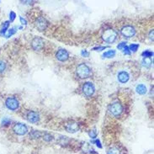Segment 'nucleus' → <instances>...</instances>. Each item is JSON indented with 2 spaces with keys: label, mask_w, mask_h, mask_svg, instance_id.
<instances>
[{
  "label": "nucleus",
  "mask_w": 154,
  "mask_h": 154,
  "mask_svg": "<svg viewBox=\"0 0 154 154\" xmlns=\"http://www.w3.org/2000/svg\"><path fill=\"white\" fill-rule=\"evenodd\" d=\"M102 38L108 44L114 43L117 38V32L113 29H107L103 32Z\"/></svg>",
  "instance_id": "nucleus-1"
},
{
  "label": "nucleus",
  "mask_w": 154,
  "mask_h": 154,
  "mask_svg": "<svg viewBox=\"0 0 154 154\" xmlns=\"http://www.w3.org/2000/svg\"><path fill=\"white\" fill-rule=\"evenodd\" d=\"M77 75L79 78H87L91 75V69L90 67L85 63H81L77 66Z\"/></svg>",
  "instance_id": "nucleus-2"
},
{
  "label": "nucleus",
  "mask_w": 154,
  "mask_h": 154,
  "mask_svg": "<svg viewBox=\"0 0 154 154\" xmlns=\"http://www.w3.org/2000/svg\"><path fill=\"white\" fill-rule=\"evenodd\" d=\"M110 113L115 117H118L123 112V106L120 103L114 102L109 105Z\"/></svg>",
  "instance_id": "nucleus-3"
},
{
  "label": "nucleus",
  "mask_w": 154,
  "mask_h": 154,
  "mask_svg": "<svg viewBox=\"0 0 154 154\" xmlns=\"http://www.w3.org/2000/svg\"><path fill=\"white\" fill-rule=\"evenodd\" d=\"M82 91L86 97H91L95 92V87L92 82H86L82 87Z\"/></svg>",
  "instance_id": "nucleus-4"
},
{
  "label": "nucleus",
  "mask_w": 154,
  "mask_h": 154,
  "mask_svg": "<svg viewBox=\"0 0 154 154\" xmlns=\"http://www.w3.org/2000/svg\"><path fill=\"white\" fill-rule=\"evenodd\" d=\"M5 105L10 110H16L20 106V103L15 97L12 96L7 98V100H5Z\"/></svg>",
  "instance_id": "nucleus-5"
},
{
  "label": "nucleus",
  "mask_w": 154,
  "mask_h": 154,
  "mask_svg": "<svg viewBox=\"0 0 154 154\" xmlns=\"http://www.w3.org/2000/svg\"><path fill=\"white\" fill-rule=\"evenodd\" d=\"M13 131L18 136H24L28 132V128L25 124L15 123L13 126Z\"/></svg>",
  "instance_id": "nucleus-6"
},
{
  "label": "nucleus",
  "mask_w": 154,
  "mask_h": 154,
  "mask_svg": "<svg viewBox=\"0 0 154 154\" xmlns=\"http://www.w3.org/2000/svg\"><path fill=\"white\" fill-rule=\"evenodd\" d=\"M120 33L124 37L126 38H130L133 37L136 34V30L133 26H125L122 27V29L120 30Z\"/></svg>",
  "instance_id": "nucleus-7"
},
{
  "label": "nucleus",
  "mask_w": 154,
  "mask_h": 154,
  "mask_svg": "<svg viewBox=\"0 0 154 154\" xmlns=\"http://www.w3.org/2000/svg\"><path fill=\"white\" fill-rule=\"evenodd\" d=\"M31 46L35 51H40L44 47V40L40 37H35L31 41Z\"/></svg>",
  "instance_id": "nucleus-8"
},
{
  "label": "nucleus",
  "mask_w": 154,
  "mask_h": 154,
  "mask_svg": "<svg viewBox=\"0 0 154 154\" xmlns=\"http://www.w3.org/2000/svg\"><path fill=\"white\" fill-rule=\"evenodd\" d=\"M48 26V21L42 16H40L36 20V26L40 31H43Z\"/></svg>",
  "instance_id": "nucleus-9"
},
{
  "label": "nucleus",
  "mask_w": 154,
  "mask_h": 154,
  "mask_svg": "<svg viewBox=\"0 0 154 154\" xmlns=\"http://www.w3.org/2000/svg\"><path fill=\"white\" fill-rule=\"evenodd\" d=\"M26 120L30 123H37L40 120V115L33 110H29L26 113Z\"/></svg>",
  "instance_id": "nucleus-10"
},
{
  "label": "nucleus",
  "mask_w": 154,
  "mask_h": 154,
  "mask_svg": "<svg viewBox=\"0 0 154 154\" xmlns=\"http://www.w3.org/2000/svg\"><path fill=\"white\" fill-rule=\"evenodd\" d=\"M56 57L60 62H66L68 59V57H69V53L67 52V50L61 48V49H59L58 51H56Z\"/></svg>",
  "instance_id": "nucleus-11"
},
{
  "label": "nucleus",
  "mask_w": 154,
  "mask_h": 154,
  "mask_svg": "<svg viewBox=\"0 0 154 154\" xmlns=\"http://www.w3.org/2000/svg\"><path fill=\"white\" fill-rule=\"evenodd\" d=\"M65 128L67 130V132L69 133H76L79 130V124L77 122H74V121H72V122H69L66 125Z\"/></svg>",
  "instance_id": "nucleus-12"
},
{
  "label": "nucleus",
  "mask_w": 154,
  "mask_h": 154,
  "mask_svg": "<svg viewBox=\"0 0 154 154\" xmlns=\"http://www.w3.org/2000/svg\"><path fill=\"white\" fill-rule=\"evenodd\" d=\"M130 79V75L126 71H120L119 73H118V80L120 83H127Z\"/></svg>",
  "instance_id": "nucleus-13"
},
{
  "label": "nucleus",
  "mask_w": 154,
  "mask_h": 154,
  "mask_svg": "<svg viewBox=\"0 0 154 154\" xmlns=\"http://www.w3.org/2000/svg\"><path fill=\"white\" fill-rule=\"evenodd\" d=\"M136 90H137V93L138 94L143 95V94H145L147 93V87L144 84H139V85L137 86Z\"/></svg>",
  "instance_id": "nucleus-14"
},
{
  "label": "nucleus",
  "mask_w": 154,
  "mask_h": 154,
  "mask_svg": "<svg viewBox=\"0 0 154 154\" xmlns=\"http://www.w3.org/2000/svg\"><path fill=\"white\" fill-rule=\"evenodd\" d=\"M82 149H83V151L85 152V153H87V152H89V153H94V152H93V149L92 147L90 146V144L86 143V142L83 144Z\"/></svg>",
  "instance_id": "nucleus-15"
},
{
  "label": "nucleus",
  "mask_w": 154,
  "mask_h": 154,
  "mask_svg": "<svg viewBox=\"0 0 154 154\" xmlns=\"http://www.w3.org/2000/svg\"><path fill=\"white\" fill-rule=\"evenodd\" d=\"M116 51L115 50H109L108 51L104 52L103 54V56L105 57V58H111V57H114L116 56Z\"/></svg>",
  "instance_id": "nucleus-16"
},
{
  "label": "nucleus",
  "mask_w": 154,
  "mask_h": 154,
  "mask_svg": "<svg viewBox=\"0 0 154 154\" xmlns=\"http://www.w3.org/2000/svg\"><path fill=\"white\" fill-rule=\"evenodd\" d=\"M6 68H7V63H6V61H4L3 59H0V74L3 73L5 72Z\"/></svg>",
  "instance_id": "nucleus-17"
},
{
  "label": "nucleus",
  "mask_w": 154,
  "mask_h": 154,
  "mask_svg": "<svg viewBox=\"0 0 154 154\" xmlns=\"http://www.w3.org/2000/svg\"><path fill=\"white\" fill-rule=\"evenodd\" d=\"M9 26V21H6V22L3 23V27H2V29H1V30H0V35H1V36H3V35H4V34L6 33V31H7Z\"/></svg>",
  "instance_id": "nucleus-18"
},
{
  "label": "nucleus",
  "mask_w": 154,
  "mask_h": 154,
  "mask_svg": "<svg viewBox=\"0 0 154 154\" xmlns=\"http://www.w3.org/2000/svg\"><path fill=\"white\" fill-rule=\"evenodd\" d=\"M107 154H121V153H120V149H119L118 147H110V148L109 149Z\"/></svg>",
  "instance_id": "nucleus-19"
},
{
  "label": "nucleus",
  "mask_w": 154,
  "mask_h": 154,
  "mask_svg": "<svg viewBox=\"0 0 154 154\" xmlns=\"http://www.w3.org/2000/svg\"><path fill=\"white\" fill-rule=\"evenodd\" d=\"M153 56V52L148 50H146L141 53V56H143V58H151Z\"/></svg>",
  "instance_id": "nucleus-20"
},
{
  "label": "nucleus",
  "mask_w": 154,
  "mask_h": 154,
  "mask_svg": "<svg viewBox=\"0 0 154 154\" xmlns=\"http://www.w3.org/2000/svg\"><path fill=\"white\" fill-rule=\"evenodd\" d=\"M152 63H153V60L151 58H144L142 61V65L145 67H150Z\"/></svg>",
  "instance_id": "nucleus-21"
},
{
  "label": "nucleus",
  "mask_w": 154,
  "mask_h": 154,
  "mask_svg": "<svg viewBox=\"0 0 154 154\" xmlns=\"http://www.w3.org/2000/svg\"><path fill=\"white\" fill-rule=\"evenodd\" d=\"M139 44H134V43H132V44H130V46H128L129 50L130 51H133V52H136V51L138 50V48H139Z\"/></svg>",
  "instance_id": "nucleus-22"
},
{
  "label": "nucleus",
  "mask_w": 154,
  "mask_h": 154,
  "mask_svg": "<svg viewBox=\"0 0 154 154\" xmlns=\"http://www.w3.org/2000/svg\"><path fill=\"white\" fill-rule=\"evenodd\" d=\"M30 136L32 137V138H39L40 136H41V133L38 131V130H32L30 134Z\"/></svg>",
  "instance_id": "nucleus-23"
},
{
  "label": "nucleus",
  "mask_w": 154,
  "mask_h": 154,
  "mask_svg": "<svg viewBox=\"0 0 154 154\" xmlns=\"http://www.w3.org/2000/svg\"><path fill=\"white\" fill-rule=\"evenodd\" d=\"M43 139H44V141H46V142H50L51 141H52L53 137H52V136H51V134H49V133H45L44 136H43Z\"/></svg>",
  "instance_id": "nucleus-24"
},
{
  "label": "nucleus",
  "mask_w": 154,
  "mask_h": 154,
  "mask_svg": "<svg viewBox=\"0 0 154 154\" xmlns=\"http://www.w3.org/2000/svg\"><path fill=\"white\" fill-rule=\"evenodd\" d=\"M97 135H98V133H97V131H96L95 129L90 130L89 131V136L92 139H95V138L97 137Z\"/></svg>",
  "instance_id": "nucleus-25"
},
{
  "label": "nucleus",
  "mask_w": 154,
  "mask_h": 154,
  "mask_svg": "<svg viewBox=\"0 0 154 154\" xmlns=\"http://www.w3.org/2000/svg\"><path fill=\"white\" fill-rule=\"evenodd\" d=\"M16 30H16V27H13V28H11L10 30H9L8 33L6 34V37L9 38V37H10V36H12L13 35L15 34Z\"/></svg>",
  "instance_id": "nucleus-26"
},
{
  "label": "nucleus",
  "mask_w": 154,
  "mask_h": 154,
  "mask_svg": "<svg viewBox=\"0 0 154 154\" xmlns=\"http://www.w3.org/2000/svg\"><path fill=\"white\" fill-rule=\"evenodd\" d=\"M11 123V120L9 119V118H3V120H2V126H9V124Z\"/></svg>",
  "instance_id": "nucleus-27"
},
{
  "label": "nucleus",
  "mask_w": 154,
  "mask_h": 154,
  "mask_svg": "<svg viewBox=\"0 0 154 154\" xmlns=\"http://www.w3.org/2000/svg\"><path fill=\"white\" fill-rule=\"evenodd\" d=\"M126 41H122V42H120V44H118L117 48H118L119 50H123L124 47H126Z\"/></svg>",
  "instance_id": "nucleus-28"
},
{
  "label": "nucleus",
  "mask_w": 154,
  "mask_h": 154,
  "mask_svg": "<svg viewBox=\"0 0 154 154\" xmlns=\"http://www.w3.org/2000/svg\"><path fill=\"white\" fill-rule=\"evenodd\" d=\"M106 48H108V46H96V47H93V48L92 49V51H103V50H105Z\"/></svg>",
  "instance_id": "nucleus-29"
},
{
  "label": "nucleus",
  "mask_w": 154,
  "mask_h": 154,
  "mask_svg": "<svg viewBox=\"0 0 154 154\" xmlns=\"http://www.w3.org/2000/svg\"><path fill=\"white\" fill-rule=\"evenodd\" d=\"M81 55L83 57H88V56H89V52L87 51V50H83V51H81Z\"/></svg>",
  "instance_id": "nucleus-30"
},
{
  "label": "nucleus",
  "mask_w": 154,
  "mask_h": 154,
  "mask_svg": "<svg viewBox=\"0 0 154 154\" xmlns=\"http://www.w3.org/2000/svg\"><path fill=\"white\" fill-rule=\"evenodd\" d=\"M15 17H16V13L13 12V11H11L10 13H9V19H10V21H11V22H13V20H14Z\"/></svg>",
  "instance_id": "nucleus-31"
},
{
  "label": "nucleus",
  "mask_w": 154,
  "mask_h": 154,
  "mask_svg": "<svg viewBox=\"0 0 154 154\" xmlns=\"http://www.w3.org/2000/svg\"><path fill=\"white\" fill-rule=\"evenodd\" d=\"M122 51H123V53H124L125 55H130V50H129V48L127 46H126V47H124V49H123Z\"/></svg>",
  "instance_id": "nucleus-32"
},
{
  "label": "nucleus",
  "mask_w": 154,
  "mask_h": 154,
  "mask_svg": "<svg viewBox=\"0 0 154 154\" xmlns=\"http://www.w3.org/2000/svg\"><path fill=\"white\" fill-rule=\"evenodd\" d=\"M93 143H95V145L99 147V148H102V145H101V142L99 140V139H97V140H95V141H93Z\"/></svg>",
  "instance_id": "nucleus-33"
},
{
  "label": "nucleus",
  "mask_w": 154,
  "mask_h": 154,
  "mask_svg": "<svg viewBox=\"0 0 154 154\" xmlns=\"http://www.w3.org/2000/svg\"><path fill=\"white\" fill-rule=\"evenodd\" d=\"M20 22L23 26H26L27 25V21H26V19L22 18V17H20Z\"/></svg>",
  "instance_id": "nucleus-34"
},
{
  "label": "nucleus",
  "mask_w": 154,
  "mask_h": 154,
  "mask_svg": "<svg viewBox=\"0 0 154 154\" xmlns=\"http://www.w3.org/2000/svg\"><path fill=\"white\" fill-rule=\"evenodd\" d=\"M153 32L154 30H152L151 32H150V34H149V38L152 40V41H153Z\"/></svg>",
  "instance_id": "nucleus-35"
},
{
  "label": "nucleus",
  "mask_w": 154,
  "mask_h": 154,
  "mask_svg": "<svg viewBox=\"0 0 154 154\" xmlns=\"http://www.w3.org/2000/svg\"><path fill=\"white\" fill-rule=\"evenodd\" d=\"M90 154H96L95 153H90Z\"/></svg>",
  "instance_id": "nucleus-36"
}]
</instances>
